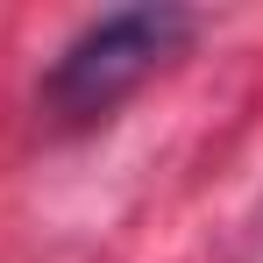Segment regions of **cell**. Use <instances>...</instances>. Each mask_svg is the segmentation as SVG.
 Masks as SVG:
<instances>
[{
    "instance_id": "6da1fadb",
    "label": "cell",
    "mask_w": 263,
    "mask_h": 263,
    "mask_svg": "<svg viewBox=\"0 0 263 263\" xmlns=\"http://www.w3.org/2000/svg\"><path fill=\"white\" fill-rule=\"evenodd\" d=\"M185 36H192V14L185 7H114V14L86 22L64 43V57L50 64V79H43L50 114H64V121L114 114L164 57H178Z\"/></svg>"
}]
</instances>
